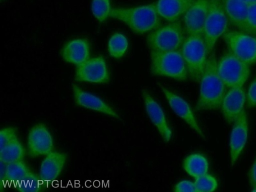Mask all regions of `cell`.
I'll return each instance as SVG.
<instances>
[{
	"label": "cell",
	"mask_w": 256,
	"mask_h": 192,
	"mask_svg": "<svg viewBox=\"0 0 256 192\" xmlns=\"http://www.w3.org/2000/svg\"><path fill=\"white\" fill-rule=\"evenodd\" d=\"M40 180L36 175L30 172L16 184L18 190L22 192H37L40 189Z\"/></svg>",
	"instance_id": "cell-25"
},
{
	"label": "cell",
	"mask_w": 256,
	"mask_h": 192,
	"mask_svg": "<svg viewBox=\"0 0 256 192\" xmlns=\"http://www.w3.org/2000/svg\"><path fill=\"white\" fill-rule=\"evenodd\" d=\"M246 98L245 91L242 86L230 88L226 92L220 107L228 123L234 122L244 110Z\"/></svg>",
	"instance_id": "cell-13"
},
{
	"label": "cell",
	"mask_w": 256,
	"mask_h": 192,
	"mask_svg": "<svg viewBox=\"0 0 256 192\" xmlns=\"http://www.w3.org/2000/svg\"><path fill=\"white\" fill-rule=\"evenodd\" d=\"M246 25L248 34L256 38V2L248 6Z\"/></svg>",
	"instance_id": "cell-28"
},
{
	"label": "cell",
	"mask_w": 256,
	"mask_h": 192,
	"mask_svg": "<svg viewBox=\"0 0 256 192\" xmlns=\"http://www.w3.org/2000/svg\"><path fill=\"white\" fill-rule=\"evenodd\" d=\"M66 155L59 152H51L41 164L40 178L42 181L50 182L56 180L65 164Z\"/></svg>",
	"instance_id": "cell-20"
},
{
	"label": "cell",
	"mask_w": 256,
	"mask_h": 192,
	"mask_svg": "<svg viewBox=\"0 0 256 192\" xmlns=\"http://www.w3.org/2000/svg\"><path fill=\"white\" fill-rule=\"evenodd\" d=\"M246 3L248 5L252 4L256 2V0H242Z\"/></svg>",
	"instance_id": "cell-34"
},
{
	"label": "cell",
	"mask_w": 256,
	"mask_h": 192,
	"mask_svg": "<svg viewBox=\"0 0 256 192\" xmlns=\"http://www.w3.org/2000/svg\"><path fill=\"white\" fill-rule=\"evenodd\" d=\"M128 47V42L126 38L120 33L114 34L108 40V52L114 58H122L126 53Z\"/></svg>",
	"instance_id": "cell-24"
},
{
	"label": "cell",
	"mask_w": 256,
	"mask_h": 192,
	"mask_svg": "<svg viewBox=\"0 0 256 192\" xmlns=\"http://www.w3.org/2000/svg\"><path fill=\"white\" fill-rule=\"evenodd\" d=\"M194 0H158L155 4L160 16L169 22L178 20L185 14Z\"/></svg>",
	"instance_id": "cell-18"
},
{
	"label": "cell",
	"mask_w": 256,
	"mask_h": 192,
	"mask_svg": "<svg viewBox=\"0 0 256 192\" xmlns=\"http://www.w3.org/2000/svg\"><path fill=\"white\" fill-rule=\"evenodd\" d=\"M24 154V148L16 138L0 150V160L7 164L22 160Z\"/></svg>",
	"instance_id": "cell-22"
},
{
	"label": "cell",
	"mask_w": 256,
	"mask_h": 192,
	"mask_svg": "<svg viewBox=\"0 0 256 192\" xmlns=\"http://www.w3.org/2000/svg\"><path fill=\"white\" fill-rule=\"evenodd\" d=\"M180 51L188 76L192 80L200 82L208 56L203 35H187Z\"/></svg>",
	"instance_id": "cell-3"
},
{
	"label": "cell",
	"mask_w": 256,
	"mask_h": 192,
	"mask_svg": "<svg viewBox=\"0 0 256 192\" xmlns=\"http://www.w3.org/2000/svg\"><path fill=\"white\" fill-rule=\"evenodd\" d=\"M158 84L164 94L167 100L174 113L182 118L202 138L204 134L199 126L189 104L182 98L172 92L159 83Z\"/></svg>",
	"instance_id": "cell-12"
},
{
	"label": "cell",
	"mask_w": 256,
	"mask_h": 192,
	"mask_svg": "<svg viewBox=\"0 0 256 192\" xmlns=\"http://www.w3.org/2000/svg\"><path fill=\"white\" fill-rule=\"evenodd\" d=\"M150 72L153 75L184 80L188 76L180 49L168 52L150 50Z\"/></svg>",
	"instance_id": "cell-4"
},
{
	"label": "cell",
	"mask_w": 256,
	"mask_h": 192,
	"mask_svg": "<svg viewBox=\"0 0 256 192\" xmlns=\"http://www.w3.org/2000/svg\"><path fill=\"white\" fill-rule=\"evenodd\" d=\"M228 23L222 0H209L203 32L208 56L212 52L218 38L226 32Z\"/></svg>",
	"instance_id": "cell-6"
},
{
	"label": "cell",
	"mask_w": 256,
	"mask_h": 192,
	"mask_svg": "<svg viewBox=\"0 0 256 192\" xmlns=\"http://www.w3.org/2000/svg\"><path fill=\"white\" fill-rule=\"evenodd\" d=\"M0 180L2 182H6V167L7 164L0 161Z\"/></svg>",
	"instance_id": "cell-33"
},
{
	"label": "cell",
	"mask_w": 256,
	"mask_h": 192,
	"mask_svg": "<svg viewBox=\"0 0 256 192\" xmlns=\"http://www.w3.org/2000/svg\"><path fill=\"white\" fill-rule=\"evenodd\" d=\"M91 10L95 18L102 22L110 16L112 10L110 0H92Z\"/></svg>",
	"instance_id": "cell-26"
},
{
	"label": "cell",
	"mask_w": 256,
	"mask_h": 192,
	"mask_svg": "<svg viewBox=\"0 0 256 192\" xmlns=\"http://www.w3.org/2000/svg\"><path fill=\"white\" fill-rule=\"evenodd\" d=\"M214 52L208 54L205 68L200 81V90L195 110H212L221 106L226 92V86L221 79Z\"/></svg>",
	"instance_id": "cell-1"
},
{
	"label": "cell",
	"mask_w": 256,
	"mask_h": 192,
	"mask_svg": "<svg viewBox=\"0 0 256 192\" xmlns=\"http://www.w3.org/2000/svg\"><path fill=\"white\" fill-rule=\"evenodd\" d=\"M28 147L31 157L46 155L52 152V138L44 124H36L30 129L28 135Z\"/></svg>",
	"instance_id": "cell-11"
},
{
	"label": "cell",
	"mask_w": 256,
	"mask_h": 192,
	"mask_svg": "<svg viewBox=\"0 0 256 192\" xmlns=\"http://www.w3.org/2000/svg\"><path fill=\"white\" fill-rule=\"evenodd\" d=\"M186 36L180 20L160 26L147 36V42L152 50L168 52L180 49Z\"/></svg>",
	"instance_id": "cell-5"
},
{
	"label": "cell",
	"mask_w": 256,
	"mask_h": 192,
	"mask_svg": "<svg viewBox=\"0 0 256 192\" xmlns=\"http://www.w3.org/2000/svg\"><path fill=\"white\" fill-rule=\"evenodd\" d=\"M248 121L244 110L234 121L230 134V149L231 166H233L242 150L248 138Z\"/></svg>",
	"instance_id": "cell-15"
},
{
	"label": "cell",
	"mask_w": 256,
	"mask_h": 192,
	"mask_svg": "<svg viewBox=\"0 0 256 192\" xmlns=\"http://www.w3.org/2000/svg\"><path fill=\"white\" fill-rule=\"evenodd\" d=\"M183 168L190 176L196 178L208 173V163L204 156L193 154L184 160Z\"/></svg>",
	"instance_id": "cell-21"
},
{
	"label": "cell",
	"mask_w": 256,
	"mask_h": 192,
	"mask_svg": "<svg viewBox=\"0 0 256 192\" xmlns=\"http://www.w3.org/2000/svg\"><path fill=\"white\" fill-rule=\"evenodd\" d=\"M226 16L240 32L248 34L246 22L248 6L242 0H221Z\"/></svg>",
	"instance_id": "cell-16"
},
{
	"label": "cell",
	"mask_w": 256,
	"mask_h": 192,
	"mask_svg": "<svg viewBox=\"0 0 256 192\" xmlns=\"http://www.w3.org/2000/svg\"><path fill=\"white\" fill-rule=\"evenodd\" d=\"M72 87L76 103L78 106L120 118L117 113L100 98L83 90L75 84Z\"/></svg>",
	"instance_id": "cell-17"
},
{
	"label": "cell",
	"mask_w": 256,
	"mask_h": 192,
	"mask_svg": "<svg viewBox=\"0 0 256 192\" xmlns=\"http://www.w3.org/2000/svg\"><path fill=\"white\" fill-rule=\"evenodd\" d=\"M60 54L65 61L80 65L89 58V43L86 39L72 40L65 44L60 51Z\"/></svg>",
	"instance_id": "cell-19"
},
{
	"label": "cell",
	"mask_w": 256,
	"mask_h": 192,
	"mask_svg": "<svg viewBox=\"0 0 256 192\" xmlns=\"http://www.w3.org/2000/svg\"><path fill=\"white\" fill-rule=\"evenodd\" d=\"M218 74L227 88L242 86L250 75L249 66L229 51L217 62Z\"/></svg>",
	"instance_id": "cell-7"
},
{
	"label": "cell",
	"mask_w": 256,
	"mask_h": 192,
	"mask_svg": "<svg viewBox=\"0 0 256 192\" xmlns=\"http://www.w3.org/2000/svg\"><path fill=\"white\" fill-rule=\"evenodd\" d=\"M142 94L146 112L166 142H168L172 132L166 122L165 114L160 104L146 89L142 90Z\"/></svg>",
	"instance_id": "cell-14"
},
{
	"label": "cell",
	"mask_w": 256,
	"mask_h": 192,
	"mask_svg": "<svg viewBox=\"0 0 256 192\" xmlns=\"http://www.w3.org/2000/svg\"><path fill=\"white\" fill-rule=\"evenodd\" d=\"M176 192H197L195 184L189 180H182L177 184L173 188Z\"/></svg>",
	"instance_id": "cell-30"
},
{
	"label": "cell",
	"mask_w": 256,
	"mask_h": 192,
	"mask_svg": "<svg viewBox=\"0 0 256 192\" xmlns=\"http://www.w3.org/2000/svg\"><path fill=\"white\" fill-rule=\"evenodd\" d=\"M30 172L26 164L18 161L7 164L6 182L17 184Z\"/></svg>",
	"instance_id": "cell-23"
},
{
	"label": "cell",
	"mask_w": 256,
	"mask_h": 192,
	"mask_svg": "<svg viewBox=\"0 0 256 192\" xmlns=\"http://www.w3.org/2000/svg\"><path fill=\"white\" fill-rule=\"evenodd\" d=\"M228 51L250 66L256 62V38L241 32H226L223 36Z\"/></svg>",
	"instance_id": "cell-8"
},
{
	"label": "cell",
	"mask_w": 256,
	"mask_h": 192,
	"mask_svg": "<svg viewBox=\"0 0 256 192\" xmlns=\"http://www.w3.org/2000/svg\"><path fill=\"white\" fill-rule=\"evenodd\" d=\"M195 179L194 183L197 192H213L218 187L216 178L208 173Z\"/></svg>",
	"instance_id": "cell-27"
},
{
	"label": "cell",
	"mask_w": 256,
	"mask_h": 192,
	"mask_svg": "<svg viewBox=\"0 0 256 192\" xmlns=\"http://www.w3.org/2000/svg\"><path fill=\"white\" fill-rule=\"evenodd\" d=\"M247 102L250 106H256V78L252 82L249 87Z\"/></svg>",
	"instance_id": "cell-31"
},
{
	"label": "cell",
	"mask_w": 256,
	"mask_h": 192,
	"mask_svg": "<svg viewBox=\"0 0 256 192\" xmlns=\"http://www.w3.org/2000/svg\"><path fill=\"white\" fill-rule=\"evenodd\" d=\"M16 138L15 128L9 127L2 129L0 132V150Z\"/></svg>",
	"instance_id": "cell-29"
},
{
	"label": "cell",
	"mask_w": 256,
	"mask_h": 192,
	"mask_svg": "<svg viewBox=\"0 0 256 192\" xmlns=\"http://www.w3.org/2000/svg\"><path fill=\"white\" fill-rule=\"evenodd\" d=\"M209 0H194L184 14L183 26L187 35H203Z\"/></svg>",
	"instance_id": "cell-10"
},
{
	"label": "cell",
	"mask_w": 256,
	"mask_h": 192,
	"mask_svg": "<svg viewBox=\"0 0 256 192\" xmlns=\"http://www.w3.org/2000/svg\"><path fill=\"white\" fill-rule=\"evenodd\" d=\"M75 80L98 84L108 82L110 74L104 58L102 56L94 57L77 66Z\"/></svg>",
	"instance_id": "cell-9"
},
{
	"label": "cell",
	"mask_w": 256,
	"mask_h": 192,
	"mask_svg": "<svg viewBox=\"0 0 256 192\" xmlns=\"http://www.w3.org/2000/svg\"><path fill=\"white\" fill-rule=\"evenodd\" d=\"M110 16L124 22L134 32L138 34L152 31L161 24L155 4L130 8H112Z\"/></svg>",
	"instance_id": "cell-2"
},
{
	"label": "cell",
	"mask_w": 256,
	"mask_h": 192,
	"mask_svg": "<svg viewBox=\"0 0 256 192\" xmlns=\"http://www.w3.org/2000/svg\"><path fill=\"white\" fill-rule=\"evenodd\" d=\"M248 176L252 191H256V158L249 170Z\"/></svg>",
	"instance_id": "cell-32"
}]
</instances>
